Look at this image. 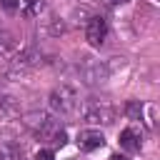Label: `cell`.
I'll return each mask as SVG.
<instances>
[{
  "label": "cell",
  "instance_id": "cell-13",
  "mask_svg": "<svg viewBox=\"0 0 160 160\" xmlns=\"http://www.w3.org/2000/svg\"><path fill=\"white\" fill-rule=\"evenodd\" d=\"M110 160H130L128 155H120V152H115V155H110Z\"/></svg>",
  "mask_w": 160,
  "mask_h": 160
},
{
  "label": "cell",
  "instance_id": "cell-15",
  "mask_svg": "<svg viewBox=\"0 0 160 160\" xmlns=\"http://www.w3.org/2000/svg\"><path fill=\"white\" fill-rule=\"evenodd\" d=\"M20 160H22V158H20Z\"/></svg>",
  "mask_w": 160,
  "mask_h": 160
},
{
  "label": "cell",
  "instance_id": "cell-7",
  "mask_svg": "<svg viewBox=\"0 0 160 160\" xmlns=\"http://www.w3.org/2000/svg\"><path fill=\"white\" fill-rule=\"evenodd\" d=\"M125 115H128L130 120H140V115H142L140 100H128V102H125Z\"/></svg>",
  "mask_w": 160,
  "mask_h": 160
},
{
  "label": "cell",
  "instance_id": "cell-2",
  "mask_svg": "<svg viewBox=\"0 0 160 160\" xmlns=\"http://www.w3.org/2000/svg\"><path fill=\"white\" fill-rule=\"evenodd\" d=\"M82 118L92 125H110L115 120V110L108 105V102H100V100H88L85 110H82Z\"/></svg>",
  "mask_w": 160,
  "mask_h": 160
},
{
  "label": "cell",
  "instance_id": "cell-3",
  "mask_svg": "<svg viewBox=\"0 0 160 160\" xmlns=\"http://www.w3.org/2000/svg\"><path fill=\"white\" fill-rule=\"evenodd\" d=\"M105 38H108V20H105L102 15L90 18L88 25H85V40H88L92 48H100V45L105 42Z\"/></svg>",
  "mask_w": 160,
  "mask_h": 160
},
{
  "label": "cell",
  "instance_id": "cell-5",
  "mask_svg": "<svg viewBox=\"0 0 160 160\" xmlns=\"http://www.w3.org/2000/svg\"><path fill=\"white\" fill-rule=\"evenodd\" d=\"M120 148L128 150V152H140L142 148V135L135 130V128H125L120 132Z\"/></svg>",
  "mask_w": 160,
  "mask_h": 160
},
{
  "label": "cell",
  "instance_id": "cell-8",
  "mask_svg": "<svg viewBox=\"0 0 160 160\" xmlns=\"http://www.w3.org/2000/svg\"><path fill=\"white\" fill-rule=\"evenodd\" d=\"M12 48H15V40H12V35H10L8 30H0V55H8Z\"/></svg>",
  "mask_w": 160,
  "mask_h": 160
},
{
  "label": "cell",
  "instance_id": "cell-12",
  "mask_svg": "<svg viewBox=\"0 0 160 160\" xmlns=\"http://www.w3.org/2000/svg\"><path fill=\"white\" fill-rule=\"evenodd\" d=\"M35 160H52V150H38Z\"/></svg>",
  "mask_w": 160,
  "mask_h": 160
},
{
  "label": "cell",
  "instance_id": "cell-4",
  "mask_svg": "<svg viewBox=\"0 0 160 160\" xmlns=\"http://www.w3.org/2000/svg\"><path fill=\"white\" fill-rule=\"evenodd\" d=\"M102 145H105V135L100 130H82L78 135V148L82 152H92V150H98Z\"/></svg>",
  "mask_w": 160,
  "mask_h": 160
},
{
  "label": "cell",
  "instance_id": "cell-6",
  "mask_svg": "<svg viewBox=\"0 0 160 160\" xmlns=\"http://www.w3.org/2000/svg\"><path fill=\"white\" fill-rule=\"evenodd\" d=\"M18 8L25 18H38L45 8V0H18Z\"/></svg>",
  "mask_w": 160,
  "mask_h": 160
},
{
  "label": "cell",
  "instance_id": "cell-1",
  "mask_svg": "<svg viewBox=\"0 0 160 160\" xmlns=\"http://www.w3.org/2000/svg\"><path fill=\"white\" fill-rule=\"evenodd\" d=\"M50 108L60 115H72L78 110V92L70 85H60L50 92Z\"/></svg>",
  "mask_w": 160,
  "mask_h": 160
},
{
  "label": "cell",
  "instance_id": "cell-14",
  "mask_svg": "<svg viewBox=\"0 0 160 160\" xmlns=\"http://www.w3.org/2000/svg\"><path fill=\"white\" fill-rule=\"evenodd\" d=\"M112 5H122V2H130V0H110Z\"/></svg>",
  "mask_w": 160,
  "mask_h": 160
},
{
  "label": "cell",
  "instance_id": "cell-10",
  "mask_svg": "<svg viewBox=\"0 0 160 160\" xmlns=\"http://www.w3.org/2000/svg\"><path fill=\"white\" fill-rule=\"evenodd\" d=\"M50 142H52V145H55V148H62V145H65V142H68V135H65V130H62V128H60V130H58V132H55V135H52V140H50Z\"/></svg>",
  "mask_w": 160,
  "mask_h": 160
},
{
  "label": "cell",
  "instance_id": "cell-11",
  "mask_svg": "<svg viewBox=\"0 0 160 160\" xmlns=\"http://www.w3.org/2000/svg\"><path fill=\"white\" fill-rule=\"evenodd\" d=\"M0 5H2L8 12H15V10H18V0H0Z\"/></svg>",
  "mask_w": 160,
  "mask_h": 160
},
{
  "label": "cell",
  "instance_id": "cell-9",
  "mask_svg": "<svg viewBox=\"0 0 160 160\" xmlns=\"http://www.w3.org/2000/svg\"><path fill=\"white\" fill-rule=\"evenodd\" d=\"M0 158L2 160H20V150L15 145H0Z\"/></svg>",
  "mask_w": 160,
  "mask_h": 160
}]
</instances>
